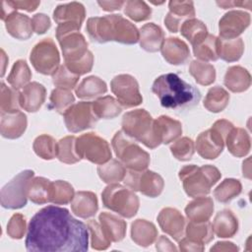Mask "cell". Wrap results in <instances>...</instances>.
I'll list each match as a JSON object with an SVG mask.
<instances>
[{
	"mask_svg": "<svg viewBox=\"0 0 252 252\" xmlns=\"http://www.w3.org/2000/svg\"><path fill=\"white\" fill-rule=\"evenodd\" d=\"M25 244L31 252H85L89 248V230L67 209L47 206L30 220Z\"/></svg>",
	"mask_w": 252,
	"mask_h": 252,
	"instance_id": "6da1fadb",
	"label": "cell"
},
{
	"mask_svg": "<svg viewBox=\"0 0 252 252\" xmlns=\"http://www.w3.org/2000/svg\"><path fill=\"white\" fill-rule=\"evenodd\" d=\"M152 92L165 108L191 107L201 99L200 91L174 73L158 76L153 83Z\"/></svg>",
	"mask_w": 252,
	"mask_h": 252,
	"instance_id": "7a4b0ae2",
	"label": "cell"
},
{
	"mask_svg": "<svg viewBox=\"0 0 252 252\" xmlns=\"http://www.w3.org/2000/svg\"><path fill=\"white\" fill-rule=\"evenodd\" d=\"M185 193L192 198L204 197L211 192V188L220 179V171L214 165L195 164L184 165L178 172Z\"/></svg>",
	"mask_w": 252,
	"mask_h": 252,
	"instance_id": "3957f363",
	"label": "cell"
},
{
	"mask_svg": "<svg viewBox=\"0 0 252 252\" xmlns=\"http://www.w3.org/2000/svg\"><path fill=\"white\" fill-rule=\"evenodd\" d=\"M121 126L127 136L149 149H156L160 145L155 128V119L145 109L126 112L122 117Z\"/></svg>",
	"mask_w": 252,
	"mask_h": 252,
	"instance_id": "277c9868",
	"label": "cell"
},
{
	"mask_svg": "<svg viewBox=\"0 0 252 252\" xmlns=\"http://www.w3.org/2000/svg\"><path fill=\"white\" fill-rule=\"evenodd\" d=\"M111 145L116 157L122 164L131 170H145L150 164L149 153L135 143L123 131H117L112 138Z\"/></svg>",
	"mask_w": 252,
	"mask_h": 252,
	"instance_id": "5b68a950",
	"label": "cell"
},
{
	"mask_svg": "<svg viewBox=\"0 0 252 252\" xmlns=\"http://www.w3.org/2000/svg\"><path fill=\"white\" fill-rule=\"evenodd\" d=\"M233 124L225 119L217 120L213 126L199 134L195 150L205 159H215L223 151L225 138L233 128Z\"/></svg>",
	"mask_w": 252,
	"mask_h": 252,
	"instance_id": "8992f818",
	"label": "cell"
},
{
	"mask_svg": "<svg viewBox=\"0 0 252 252\" xmlns=\"http://www.w3.org/2000/svg\"><path fill=\"white\" fill-rule=\"evenodd\" d=\"M101 200L106 209L126 219L133 218L140 206L139 198L134 191L119 183L108 184L101 193Z\"/></svg>",
	"mask_w": 252,
	"mask_h": 252,
	"instance_id": "52a82bcc",
	"label": "cell"
},
{
	"mask_svg": "<svg viewBox=\"0 0 252 252\" xmlns=\"http://www.w3.org/2000/svg\"><path fill=\"white\" fill-rule=\"evenodd\" d=\"M33 176L34 172L32 170L26 169L18 173L11 181H9L1 189V206L10 210H17L25 207L29 199V185Z\"/></svg>",
	"mask_w": 252,
	"mask_h": 252,
	"instance_id": "ba28073f",
	"label": "cell"
},
{
	"mask_svg": "<svg viewBox=\"0 0 252 252\" xmlns=\"http://www.w3.org/2000/svg\"><path fill=\"white\" fill-rule=\"evenodd\" d=\"M76 152L81 159L98 165L111 159V150L106 140L93 132L83 134L76 139Z\"/></svg>",
	"mask_w": 252,
	"mask_h": 252,
	"instance_id": "9c48e42d",
	"label": "cell"
},
{
	"mask_svg": "<svg viewBox=\"0 0 252 252\" xmlns=\"http://www.w3.org/2000/svg\"><path fill=\"white\" fill-rule=\"evenodd\" d=\"M30 61L36 72L52 76L60 66V55L54 41L47 37L37 42L31 51Z\"/></svg>",
	"mask_w": 252,
	"mask_h": 252,
	"instance_id": "30bf717a",
	"label": "cell"
},
{
	"mask_svg": "<svg viewBox=\"0 0 252 252\" xmlns=\"http://www.w3.org/2000/svg\"><path fill=\"white\" fill-rule=\"evenodd\" d=\"M123 182L133 191H139L150 198L159 196L164 187L163 178L152 170H129Z\"/></svg>",
	"mask_w": 252,
	"mask_h": 252,
	"instance_id": "8fae6325",
	"label": "cell"
},
{
	"mask_svg": "<svg viewBox=\"0 0 252 252\" xmlns=\"http://www.w3.org/2000/svg\"><path fill=\"white\" fill-rule=\"evenodd\" d=\"M110 89L122 107L129 108L142 103L143 97L137 80L129 74L115 76L110 82Z\"/></svg>",
	"mask_w": 252,
	"mask_h": 252,
	"instance_id": "7c38bea8",
	"label": "cell"
},
{
	"mask_svg": "<svg viewBox=\"0 0 252 252\" xmlns=\"http://www.w3.org/2000/svg\"><path fill=\"white\" fill-rule=\"evenodd\" d=\"M63 117L65 126L71 133H78L93 128L97 121L91 101H80L72 104L65 111Z\"/></svg>",
	"mask_w": 252,
	"mask_h": 252,
	"instance_id": "4fadbf2b",
	"label": "cell"
},
{
	"mask_svg": "<svg viewBox=\"0 0 252 252\" xmlns=\"http://www.w3.org/2000/svg\"><path fill=\"white\" fill-rule=\"evenodd\" d=\"M116 20L117 14L90 18L86 26L90 38L97 43L115 41Z\"/></svg>",
	"mask_w": 252,
	"mask_h": 252,
	"instance_id": "5bb4252c",
	"label": "cell"
},
{
	"mask_svg": "<svg viewBox=\"0 0 252 252\" xmlns=\"http://www.w3.org/2000/svg\"><path fill=\"white\" fill-rule=\"evenodd\" d=\"M250 21V15L244 11H228L220 18L219 22L220 38H237L249 27Z\"/></svg>",
	"mask_w": 252,
	"mask_h": 252,
	"instance_id": "9a60e30c",
	"label": "cell"
},
{
	"mask_svg": "<svg viewBox=\"0 0 252 252\" xmlns=\"http://www.w3.org/2000/svg\"><path fill=\"white\" fill-rule=\"evenodd\" d=\"M158 222L163 232L179 241L185 233L186 220L182 214L174 208H163L158 215Z\"/></svg>",
	"mask_w": 252,
	"mask_h": 252,
	"instance_id": "2e32d148",
	"label": "cell"
},
{
	"mask_svg": "<svg viewBox=\"0 0 252 252\" xmlns=\"http://www.w3.org/2000/svg\"><path fill=\"white\" fill-rule=\"evenodd\" d=\"M169 12L164 18V24L166 29L170 32H177L180 30L181 25L195 16L194 3L192 1H175L168 2Z\"/></svg>",
	"mask_w": 252,
	"mask_h": 252,
	"instance_id": "e0dca14e",
	"label": "cell"
},
{
	"mask_svg": "<svg viewBox=\"0 0 252 252\" xmlns=\"http://www.w3.org/2000/svg\"><path fill=\"white\" fill-rule=\"evenodd\" d=\"M57 40L60 44L65 63L78 61L89 51L88 42L80 32H69L57 38Z\"/></svg>",
	"mask_w": 252,
	"mask_h": 252,
	"instance_id": "ac0fdd59",
	"label": "cell"
},
{
	"mask_svg": "<svg viewBox=\"0 0 252 252\" xmlns=\"http://www.w3.org/2000/svg\"><path fill=\"white\" fill-rule=\"evenodd\" d=\"M160 52L164 60L171 65L185 64L190 58L188 45L178 37H168L164 39Z\"/></svg>",
	"mask_w": 252,
	"mask_h": 252,
	"instance_id": "d6986e66",
	"label": "cell"
},
{
	"mask_svg": "<svg viewBox=\"0 0 252 252\" xmlns=\"http://www.w3.org/2000/svg\"><path fill=\"white\" fill-rule=\"evenodd\" d=\"M86 18V10L82 3L70 2L58 5L53 12V20L58 25L71 24L82 27Z\"/></svg>",
	"mask_w": 252,
	"mask_h": 252,
	"instance_id": "ffe728a7",
	"label": "cell"
},
{
	"mask_svg": "<svg viewBox=\"0 0 252 252\" xmlns=\"http://www.w3.org/2000/svg\"><path fill=\"white\" fill-rule=\"evenodd\" d=\"M46 97V90L37 82L28 84L20 93V105L28 112H36L42 106Z\"/></svg>",
	"mask_w": 252,
	"mask_h": 252,
	"instance_id": "44dd1931",
	"label": "cell"
},
{
	"mask_svg": "<svg viewBox=\"0 0 252 252\" xmlns=\"http://www.w3.org/2000/svg\"><path fill=\"white\" fill-rule=\"evenodd\" d=\"M4 22L8 33L17 39H29L33 32L32 20L27 15L17 11L11 12Z\"/></svg>",
	"mask_w": 252,
	"mask_h": 252,
	"instance_id": "7402d4cb",
	"label": "cell"
},
{
	"mask_svg": "<svg viewBox=\"0 0 252 252\" xmlns=\"http://www.w3.org/2000/svg\"><path fill=\"white\" fill-rule=\"evenodd\" d=\"M0 133L6 139H18L26 131L28 120L24 112L18 111L16 113L1 114Z\"/></svg>",
	"mask_w": 252,
	"mask_h": 252,
	"instance_id": "603a6c76",
	"label": "cell"
},
{
	"mask_svg": "<svg viewBox=\"0 0 252 252\" xmlns=\"http://www.w3.org/2000/svg\"><path fill=\"white\" fill-rule=\"evenodd\" d=\"M71 210L81 219L94 217L98 210L96 195L91 191H79L75 193L71 202Z\"/></svg>",
	"mask_w": 252,
	"mask_h": 252,
	"instance_id": "cb8c5ba5",
	"label": "cell"
},
{
	"mask_svg": "<svg viewBox=\"0 0 252 252\" xmlns=\"http://www.w3.org/2000/svg\"><path fill=\"white\" fill-rule=\"evenodd\" d=\"M164 41V32L154 23L145 24L139 30L140 47L147 52H158Z\"/></svg>",
	"mask_w": 252,
	"mask_h": 252,
	"instance_id": "d4e9b609",
	"label": "cell"
},
{
	"mask_svg": "<svg viewBox=\"0 0 252 252\" xmlns=\"http://www.w3.org/2000/svg\"><path fill=\"white\" fill-rule=\"evenodd\" d=\"M228 152L236 158L247 156L251 149V140L248 132L240 127H233L225 138Z\"/></svg>",
	"mask_w": 252,
	"mask_h": 252,
	"instance_id": "484cf974",
	"label": "cell"
},
{
	"mask_svg": "<svg viewBox=\"0 0 252 252\" xmlns=\"http://www.w3.org/2000/svg\"><path fill=\"white\" fill-rule=\"evenodd\" d=\"M155 128L160 144H169L182 134L181 122L166 115H160L155 119Z\"/></svg>",
	"mask_w": 252,
	"mask_h": 252,
	"instance_id": "4316f807",
	"label": "cell"
},
{
	"mask_svg": "<svg viewBox=\"0 0 252 252\" xmlns=\"http://www.w3.org/2000/svg\"><path fill=\"white\" fill-rule=\"evenodd\" d=\"M158 234L156 225L149 220L138 219L131 224V238L139 246L152 245L157 240Z\"/></svg>",
	"mask_w": 252,
	"mask_h": 252,
	"instance_id": "83f0119b",
	"label": "cell"
},
{
	"mask_svg": "<svg viewBox=\"0 0 252 252\" xmlns=\"http://www.w3.org/2000/svg\"><path fill=\"white\" fill-rule=\"evenodd\" d=\"M212 227L220 238L233 237L238 230V220L230 210L224 209L216 215Z\"/></svg>",
	"mask_w": 252,
	"mask_h": 252,
	"instance_id": "f1b7e54d",
	"label": "cell"
},
{
	"mask_svg": "<svg viewBox=\"0 0 252 252\" xmlns=\"http://www.w3.org/2000/svg\"><path fill=\"white\" fill-rule=\"evenodd\" d=\"M214 202L210 197H198L185 207L186 217L194 222L208 221L214 213Z\"/></svg>",
	"mask_w": 252,
	"mask_h": 252,
	"instance_id": "f546056e",
	"label": "cell"
},
{
	"mask_svg": "<svg viewBox=\"0 0 252 252\" xmlns=\"http://www.w3.org/2000/svg\"><path fill=\"white\" fill-rule=\"evenodd\" d=\"M223 84L232 93H243L251 86V75L242 66H231L225 72Z\"/></svg>",
	"mask_w": 252,
	"mask_h": 252,
	"instance_id": "4dcf8cb0",
	"label": "cell"
},
{
	"mask_svg": "<svg viewBox=\"0 0 252 252\" xmlns=\"http://www.w3.org/2000/svg\"><path fill=\"white\" fill-rule=\"evenodd\" d=\"M98 220L111 242H119L124 239L127 227V223L124 220L113 214L102 212L98 216Z\"/></svg>",
	"mask_w": 252,
	"mask_h": 252,
	"instance_id": "1f68e13d",
	"label": "cell"
},
{
	"mask_svg": "<svg viewBox=\"0 0 252 252\" xmlns=\"http://www.w3.org/2000/svg\"><path fill=\"white\" fill-rule=\"evenodd\" d=\"M107 92V86L97 76H89L75 88V94L79 98L91 99L97 97Z\"/></svg>",
	"mask_w": 252,
	"mask_h": 252,
	"instance_id": "d6a6232c",
	"label": "cell"
},
{
	"mask_svg": "<svg viewBox=\"0 0 252 252\" xmlns=\"http://www.w3.org/2000/svg\"><path fill=\"white\" fill-rule=\"evenodd\" d=\"M93 111L97 119H112L117 117L121 111L122 106L111 95H105L92 101Z\"/></svg>",
	"mask_w": 252,
	"mask_h": 252,
	"instance_id": "836d02e7",
	"label": "cell"
},
{
	"mask_svg": "<svg viewBox=\"0 0 252 252\" xmlns=\"http://www.w3.org/2000/svg\"><path fill=\"white\" fill-rule=\"evenodd\" d=\"M96 171L99 178L107 184L119 183L120 181H123L127 172L122 162L114 158H111L103 164H99Z\"/></svg>",
	"mask_w": 252,
	"mask_h": 252,
	"instance_id": "e575fe53",
	"label": "cell"
},
{
	"mask_svg": "<svg viewBox=\"0 0 252 252\" xmlns=\"http://www.w3.org/2000/svg\"><path fill=\"white\" fill-rule=\"evenodd\" d=\"M193 53L200 61H217L219 59V37L208 33L202 41L193 46Z\"/></svg>",
	"mask_w": 252,
	"mask_h": 252,
	"instance_id": "d590c367",
	"label": "cell"
},
{
	"mask_svg": "<svg viewBox=\"0 0 252 252\" xmlns=\"http://www.w3.org/2000/svg\"><path fill=\"white\" fill-rule=\"evenodd\" d=\"M229 102V94L221 87L215 86L212 87L205 98H204V107L213 113H219L225 109Z\"/></svg>",
	"mask_w": 252,
	"mask_h": 252,
	"instance_id": "8d00e7d4",
	"label": "cell"
},
{
	"mask_svg": "<svg viewBox=\"0 0 252 252\" xmlns=\"http://www.w3.org/2000/svg\"><path fill=\"white\" fill-rule=\"evenodd\" d=\"M244 51L242 38L222 39L219 37V58L225 62H235L239 60Z\"/></svg>",
	"mask_w": 252,
	"mask_h": 252,
	"instance_id": "74e56055",
	"label": "cell"
},
{
	"mask_svg": "<svg viewBox=\"0 0 252 252\" xmlns=\"http://www.w3.org/2000/svg\"><path fill=\"white\" fill-rule=\"evenodd\" d=\"M51 181L44 177H33L29 185L28 197L31 202L36 205H43L49 202V189Z\"/></svg>",
	"mask_w": 252,
	"mask_h": 252,
	"instance_id": "f35d334b",
	"label": "cell"
},
{
	"mask_svg": "<svg viewBox=\"0 0 252 252\" xmlns=\"http://www.w3.org/2000/svg\"><path fill=\"white\" fill-rule=\"evenodd\" d=\"M180 33L194 46L208 35V30L202 21L192 18L181 25Z\"/></svg>",
	"mask_w": 252,
	"mask_h": 252,
	"instance_id": "ab89813d",
	"label": "cell"
},
{
	"mask_svg": "<svg viewBox=\"0 0 252 252\" xmlns=\"http://www.w3.org/2000/svg\"><path fill=\"white\" fill-rule=\"evenodd\" d=\"M189 73L201 86H210L216 80L215 67L207 62L193 60L189 65Z\"/></svg>",
	"mask_w": 252,
	"mask_h": 252,
	"instance_id": "60d3db41",
	"label": "cell"
},
{
	"mask_svg": "<svg viewBox=\"0 0 252 252\" xmlns=\"http://www.w3.org/2000/svg\"><path fill=\"white\" fill-rule=\"evenodd\" d=\"M75 192L73 186L64 180H56L50 183L49 202L55 205H67L72 202Z\"/></svg>",
	"mask_w": 252,
	"mask_h": 252,
	"instance_id": "b9f144b4",
	"label": "cell"
},
{
	"mask_svg": "<svg viewBox=\"0 0 252 252\" xmlns=\"http://www.w3.org/2000/svg\"><path fill=\"white\" fill-rule=\"evenodd\" d=\"M32 79V72L28 63L23 60H17L10 71V74L7 77V82L15 90L25 88Z\"/></svg>",
	"mask_w": 252,
	"mask_h": 252,
	"instance_id": "7bdbcfd3",
	"label": "cell"
},
{
	"mask_svg": "<svg viewBox=\"0 0 252 252\" xmlns=\"http://www.w3.org/2000/svg\"><path fill=\"white\" fill-rule=\"evenodd\" d=\"M242 191L241 182L234 178H225L214 190V197L220 203H228Z\"/></svg>",
	"mask_w": 252,
	"mask_h": 252,
	"instance_id": "ee69618b",
	"label": "cell"
},
{
	"mask_svg": "<svg viewBox=\"0 0 252 252\" xmlns=\"http://www.w3.org/2000/svg\"><path fill=\"white\" fill-rule=\"evenodd\" d=\"M186 236L201 244H207L214 239V231L211 222H194L190 221L185 227Z\"/></svg>",
	"mask_w": 252,
	"mask_h": 252,
	"instance_id": "f6af8a7d",
	"label": "cell"
},
{
	"mask_svg": "<svg viewBox=\"0 0 252 252\" xmlns=\"http://www.w3.org/2000/svg\"><path fill=\"white\" fill-rule=\"evenodd\" d=\"M76 137L66 136L57 142L56 158L63 163L73 164L81 160L76 152Z\"/></svg>",
	"mask_w": 252,
	"mask_h": 252,
	"instance_id": "bcb514c9",
	"label": "cell"
},
{
	"mask_svg": "<svg viewBox=\"0 0 252 252\" xmlns=\"http://www.w3.org/2000/svg\"><path fill=\"white\" fill-rule=\"evenodd\" d=\"M20 93L17 90L1 83L0 111L1 114H10L20 111Z\"/></svg>",
	"mask_w": 252,
	"mask_h": 252,
	"instance_id": "7dc6e473",
	"label": "cell"
},
{
	"mask_svg": "<svg viewBox=\"0 0 252 252\" xmlns=\"http://www.w3.org/2000/svg\"><path fill=\"white\" fill-rule=\"evenodd\" d=\"M32 149L36 156L42 159L50 160L53 159L57 155V142L49 135H39L34 139Z\"/></svg>",
	"mask_w": 252,
	"mask_h": 252,
	"instance_id": "c3c4849f",
	"label": "cell"
},
{
	"mask_svg": "<svg viewBox=\"0 0 252 252\" xmlns=\"http://www.w3.org/2000/svg\"><path fill=\"white\" fill-rule=\"evenodd\" d=\"M51 107L59 114H64L65 111L75 102V96L71 90L56 88L51 92L50 97Z\"/></svg>",
	"mask_w": 252,
	"mask_h": 252,
	"instance_id": "681fc988",
	"label": "cell"
},
{
	"mask_svg": "<svg viewBox=\"0 0 252 252\" xmlns=\"http://www.w3.org/2000/svg\"><path fill=\"white\" fill-rule=\"evenodd\" d=\"M91 237V246L95 250H106L111 245V240L108 238L99 222L94 220H90L87 223Z\"/></svg>",
	"mask_w": 252,
	"mask_h": 252,
	"instance_id": "f907efd6",
	"label": "cell"
},
{
	"mask_svg": "<svg viewBox=\"0 0 252 252\" xmlns=\"http://www.w3.org/2000/svg\"><path fill=\"white\" fill-rule=\"evenodd\" d=\"M124 13L134 22H142L151 17L152 9L144 1L129 0L124 4Z\"/></svg>",
	"mask_w": 252,
	"mask_h": 252,
	"instance_id": "816d5d0a",
	"label": "cell"
},
{
	"mask_svg": "<svg viewBox=\"0 0 252 252\" xmlns=\"http://www.w3.org/2000/svg\"><path fill=\"white\" fill-rule=\"evenodd\" d=\"M170 152L176 159L187 161L192 158L195 153V144L192 139L182 137L175 140V142L170 146Z\"/></svg>",
	"mask_w": 252,
	"mask_h": 252,
	"instance_id": "f5cc1de1",
	"label": "cell"
},
{
	"mask_svg": "<svg viewBox=\"0 0 252 252\" xmlns=\"http://www.w3.org/2000/svg\"><path fill=\"white\" fill-rule=\"evenodd\" d=\"M78 75L72 73L65 64L60 65L56 72L52 75V83L56 88L72 90L77 87L79 81Z\"/></svg>",
	"mask_w": 252,
	"mask_h": 252,
	"instance_id": "db71d44e",
	"label": "cell"
},
{
	"mask_svg": "<svg viewBox=\"0 0 252 252\" xmlns=\"http://www.w3.org/2000/svg\"><path fill=\"white\" fill-rule=\"evenodd\" d=\"M27 221L22 214H14L7 224V234L13 239H21L27 230Z\"/></svg>",
	"mask_w": 252,
	"mask_h": 252,
	"instance_id": "11a10c76",
	"label": "cell"
},
{
	"mask_svg": "<svg viewBox=\"0 0 252 252\" xmlns=\"http://www.w3.org/2000/svg\"><path fill=\"white\" fill-rule=\"evenodd\" d=\"M66 67L74 74L81 76L85 75L89 72L92 71L93 65H94V55L93 53L89 50L87 54L82 57L80 60L72 62V63H65Z\"/></svg>",
	"mask_w": 252,
	"mask_h": 252,
	"instance_id": "9f6ffc18",
	"label": "cell"
},
{
	"mask_svg": "<svg viewBox=\"0 0 252 252\" xmlns=\"http://www.w3.org/2000/svg\"><path fill=\"white\" fill-rule=\"evenodd\" d=\"M32 30L35 33L43 34L51 27V22L47 15L38 13V14H35L32 18Z\"/></svg>",
	"mask_w": 252,
	"mask_h": 252,
	"instance_id": "6f0895ef",
	"label": "cell"
},
{
	"mask_svg": "<svg viewBox=\"0 0 252 252\" xmlns=\"http://www.w3.org/2000/svg\"><path fill=\"white\" fill-rule=\"evenodd\" d=\"M9 6L15 10H25L27 12H33L37 9L39 1H7Z\"/></svg>",
	"mask_w": 252,
	"mask_h": 252,
	"instance_id": "680465c9",
	"label": "cell"
},
{
	"mask_svg": "<svg viewBox=\"0 0 252 252\" xmlns=\"http://www.w3.org/2000/svg\"><path fill=\"white\" fill-rule=\"evenodd\" d=\"M179 250L180 251H184V252H188V251H204L205 246L204 244H201L199 242H196L188 237H182L179 240Z\"/></svg>",
	"mask_w": 252,
	"mask_h": 252,
	"instance_id": "91938a15",
	"label": "cell"
},
{
	"mask_svg": "<svg viewBox=\"0 0 252 252\" xmlns=\"http://www.w3.org/2000/svg\"><path fill=\"white\" fill-rule=\"evenodd\" d=\"M156 249L158 251H176L177 248L172 244V242L165 237L160 235L156 242Z\"/></svg>",
	"mask_w": 252,
	"mask_h": 252,
	"instance_id": "94428289",
	"label": "cell"
},
{
	"mask_svg": "<svg viewBox=\"0 0 252 252\" xmlns=\"http://www.w3.org/2000/svg\"><path fill=\"white\" fill-rule=\"evenodd\" d=\"M97 4L100 6V8L103 11L112 12V11L120 10L124 6L125 2L124 1H97Z\"/></svg>",
	"mask_w": 252,
	"mask_h": 252,
	"instance_id": "6125c7cd",
	"label": "cell"
},
{
	"mask_svg": "<svg viewBox=\"0 0 252 252\" xmlns=\"http://www.w3.org/2000/svg\"><path fill=\"white\" fill-rule=\"evenodd\" d=\"M239 248L232 242L220 241L211 247L210 251H238Z\"/></svg>",
	"mask_w": 252,
	"mask_h": 252,
	"instance_id": "be15d7a7",
	"label": "cell"
},
{
	"mask_svg": "<svg viewBox=\"0 0 252 252\" xmlns=\"http://www.w3.org/2000/svg\"><path fill=\"white\" fill-rule=\"evenodd\" d=\"M217 4L221 7L222 9H228L232 8L234 6H241V7H246L247 9H251V1H246V2H236V1H217Z\"/></svg>",
	"mask_w": 252,
	"mask_h": 252,
	"instance_id": "e7e4bbea",
	"label": "cell"
},
{
	"mask_svg": "<svg viewBox=\"0 0 252 252\" xmlns=\"http://www.w3.org/2000/svg\"><path fill=\"white\" fill-rule=\"evenodd\" d=\"M1 62H2V71H1V77L4 76L5 74V67H6V64L8 62V57L6 56L5 52L3 49H1Z\"/></svg>",
	"mask_w": 252,
	"mask_h": 252,
	"instance_id": "03108f58",
	"label": "cell"
}]
</instances>
